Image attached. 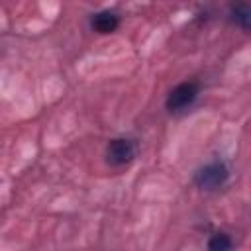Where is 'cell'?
<instances>
[{
  "label": "cell",
  "mask_w": 251,
  "mask_h": 251,
  "mask_svg": "<svg viewBox=\"0 0 251 251\" xmlns=\"http://www.w3.org/2000/svg\"><path fill=\"white\" fill-rule=\"evenodd\" d=\"M227 178H229V169L220 159H214V161L202 165L194 173V182L202 190H216V188L224 186L227 182Z\"/></svg>",
  "instance_id": "obj_1"
},
{
  "label": "cell",
  "mask_w": 251,
  "mask_h": 251,
  "mask_svg": "<svg viewBox=\"0 0 251 251\" xmlns=\"http://www.w3.org/2000/svg\"><path fill=\"white\" fill-rule=\"evenodd\" d=\"M198 92H200V88H198L196 82H192V80L180 82L169 92V96L165 100V106H167L169 112H182L188 106H192V102L198 98Z\"/></svg>",
  "instance_id": "obj_2"
},
{
  "label": "cell",
  "mask_w": 251,
  "mask_h": 251,
  "mask_svg": "<svg viewBox=\"0 0 251 251\" xmlns=\"http://www.w3.org/2000/svg\"><path fill=\"white\" fill-rule=\"evenodd\" d=\"M135 157V143L127 137H116L110 139L108 147H106V161L112 167H124L127 163H131Z\"/></svg>",
  "instance_id": "obj_3"
},
{
  "label": "cell",
  "mask_w": 251,
  "mask_h": 251,
  "mask_svg": "<svg viewBox=\"0 0 251 251\" xmlns=\"http://www.w3.org/2000/svg\"><path fill=\"white\" fill-rule=\"evenodd\" d=\"M90 25L96 33H112L116 31V27L120 25V18L118 14L110 12V10H104V12H98L92 16L90 20Z\"/></svg>",
  "instance_id": "obj_4"
},
{
  "label": "cell",
  "mask_w": 251,
  "mask_h": 251,
  "mask_svg": "<svg viewBox=\"0 0 251 251\" xmlns=\"http://www.w3.org/2000/svg\"><path fill=\"white\" fill-rule=\"evenodd\" d=\"M231 20L245 31H251V4H235L231 8Z\"/></svg>",
  "instance_id": "obj_5"
},
{
  "label": "cell",
  "mask_w": 251,
  "mask_h": 251,
  "mask_svg": "<svg viewBox=\"0 0 251 251\" xmlns=\"http://www.w3.org/2000/svg\"><path fill=\"white\" fill-rule=\"evenodd\" d=\"M233 249V239L226 231H216L208 239V251H231Z\"/></svg>",
  "instance_id": "obj_6"
}]
</instances>
